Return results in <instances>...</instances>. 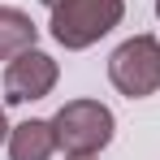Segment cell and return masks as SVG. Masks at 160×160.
Masks as SVG:
<instances>
[{"instance_id": "obj_1", "label": "cell", "mask_w": 160, "mask_h": 160, "mask_svg": "<svg viewBox=\"0 0 160 160\" xmlns=\"http://www.w3.org/2000/svg\"><path fill=\"white\" fill-rule=\"evenodd\" d=\"M121 18H126V0H56L48 30L65 52H82L100 43L112 26H121Z\"/></svg>"}, {"instance_id": "obj_2", "label": "cell", "mask_w": 160, "mask_h": 160, "mask_svg": "<svg viewBox=\"0 0 160 160\" xmlns=\"http://www.w3.org/2000/svg\"><path fill=\"white\" fill-rule=\"evenodd\" d=\"M52 130H56V147L65 156H95L112 143L117 121H112V108L100 100H69L56 108Z\"/></svg>"}, {"instance_id": "obj_3", "label": "cell", "mask_w": 160, "mask_h": 160, "mask_svg": "<svg viewBox=\"0 0 160 160\" xmlns=\"http://www.w3.org/2000/svg\"><path fill=\"white\" fill-rule=\"evenodd\" d=\"M108 82L130 100L156 95L160 91V39L156 35H130L108 56Z\"/></svg>"}, {"instance_id": "obj_4", "label": "cell", "mask_w": 160, "mask_h": 160, "mask_svg": "<svg viewBox=\"0 0 160 160\" xmlns=\"http://www.w3.org/2000/svg\"><path fill=\"white\" fill-rule=\"evenodd\" d=\"M56 78H61V65L39 48H26L13 61H4V100L9 104H30V100H43L52 95Z\"/></svg>"}, {"instance_id": "obj_5", "label": "cell", "mask_w": 160, "mask_h": 160, "mask_svg": "<svg viewBox=\"0 0 160 160\" xmlns=\"http://www.w3.org/2000/svg\"><path fill=\"white\" fill-rule=\"evenodd\" d=\"M56 152V130L52 117H26L22 126L9 130V160H52Z\"/></svg>"}, {"instance_id": "obj_6", "label": "cell", "mask_w": 160, "mask_h": 160, "mask_svg": "<svg viewBox=\"0 0 160 160\" xmlns=\"http://www.w3.org/2000/svg\"><path fill=\"white\" fill-rule=\"evenodd\" d=\"M35 39H39V26L30 22V13L0 4V61H13L18 52L35 48Z\"/></svg>"}, {"instance_id": "obj_7", "label": "cell", "mask_w": 160, "mask_h": 160, "mask_svg": "<svg viewBox=\"0 0 160 160\" xmlns=\"http://www.w3.org/2000/svg\"><path fill=\"white\" fill-rule=\"evenodd\" d=\"M9 130H13V126L4 121V108H0V143H9Z\"/></svg>"}, {"instance_id": "obj_8", "label": "cell", "mask_w": 160, "mask_h": 160, "mask_svg": "<svg viewBox=\"0 0 160 160\" xmlns=\"http://www.w3.org/2000/svg\"><path fill=\"white\" fill-rule=\"evenodd\" d=\"M69 160H95V156H69Z\"/></svg>"}, {"instance_id": "obj_9", "label": "cell", "mask_w": 160, "mask_h": 160, "mask_svg": "<svg viewBox=\"0 0 160 160\" xmlns=\"http://www.w3.org/2000/svg\"><path fill=\"white\" fill-rule=\"evenodd\" d=\"M43 4H48V9H52V4H56V0H43Z\"/></svg>"}, {"instance_id": "obj_10", "label": "cell", "mask_w": 160, "mask_h": 160, "mask_svg": "<svg viewBox=\"0 0 160 160\" xmlns=\"http://www.w3.org/2000/svg\"><path fill=\"white\" fill-rule=\"evenodd\" d=\"M156 18H160V0H156Z\"/></svg>"}]
</instances>
